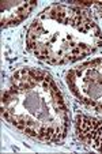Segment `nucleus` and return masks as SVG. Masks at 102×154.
Listing matches in <instances>:
<instances>
[{
    "label": "nucleus",
    "instance_id": "obj_1",
    "mask_svg": "<svg viewBox=\"0 0 102 154\" xmlns=\"http://www.w3.org/2000/svg\"><path fill=\"white\" fill-rule=\"evenodd\" d=\"M2 116L15 128L44 142H60L68 132V112L48 72L23 68L12 75L2 97Z\"/></svg>",
    "mask_w": 102,
    "mask_h": 154
},
{
    "label": "nucleus",
    "instance_id": "obj_2",
    "mask_svg": "<svg viewBox=\"0 0 102 154\" xmlns=\"http://www.w3.org/2000/svg\"><path fill=\"white\" fill-rule=\"evenodd\" d=\"M101 47V29L88 10L78 4L48 7L26 32L27 51L53 66L78 61Z\"/></svg>",
    "mask_w": 102,
    "mask_h": 154
},
{
    "label": "nucleus",
    "instance_id": "obj_3",
    "mask_svg": "<svg viewBox=\"0 0 102 154\" xmlns=\"http://www.w3.org/2000/svg\"><path fill=\"white\" fill-rule=\"evenodd\" d=\"M67 85L83 104L102 113V59L87 61L70 70Z\"/></svg>",
    "mask_w": 102,
    "mask_h": 154
},
{
    "label": "nucleus",
    "instance_id": "obj_4",
    "mask_svg": "<svg viewBox=\"0 0 102 154\" xmlns=\"http://www.w3.org/2000/svg\"><path fill=\"white\" fill-rule=\"evenodd\" d=\"M75 131L83 143L102 151V120L97 117L78 115L75 117Z\"/></svg>",
    "mask_w": 102,
    "mask_h": 154
},
{
    "label": "nucleus",
    "instance_id": "obj_5",
    "mask_svg": "<svg viewBox=\"0 0 102 154\" xmlns=\"http://www.w3.org/2000/svg\"><path fill=\"white\" fill-rule=\"evenodd\" d=\"M37 6V2H2V26H16L22 23L29 14L33 11V8Z\"/></svg>",
    "mask_w": 102,
    "mask_h": 154
},
{
    "label": "nucleus",
    "instance_id": "obj_6",
    "mask_svg": "<svg viewBox=\"0 0 102 154\" xmlns=\"http://www.w3.org/2000/svg\"><path fill=\"white\" fill-rule=\"evenodd\" d=\"M94 6H95L102 14V2H94Z\"/></svg>",
    "mask_w": 102,
    "mask_h": 154
}]
</instances>
